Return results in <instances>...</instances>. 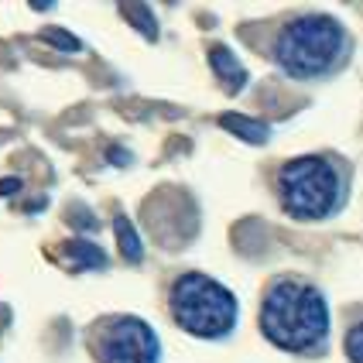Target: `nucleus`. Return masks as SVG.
I'll return each mask as SVG.
<instances>
[{
  "instance_id": "6",
  "label": "nucleus",
  "mask_w": 363,
  "mask_h": 363,
  "mask_svg": "<svg viewBox=\"0 0 363 363\" xmlns=\"http://www.w3.org/2000/svg\"><path fill=\"white\" fill-rule=\"evenodd\" d=\"M209 62H213L216 76L223 79V86H226L230 93H237V89H243V82H247V69H243L240 62H237V55H233L230 48H223V45H216V48H209Z\"/></svg>"
},
{
  "instance_id": "10",
  "label": "nucleus",
  "mask_w": 363,
  "mask_h": 363,
  "mask_svg": "<svg viewBox=\"0 0 363 363\" xmlns=\"http://www.w3.org/2000/svg\"><path fill=\"white\" fill-rule=\"evenodd\" d=\"M346 353L353 363H363V325H353L346 336Z\"/></svg>"
},
{
  "instance_id": "4",
  "label": "nucleus",
  "mask_w": 363,
  "mask_h": 363,
  "mask_svg": "<svg viewBox=\"0 0 363 363\" xmlns=\"http://www.w3.org/2000/svg\"><path fill=\"white\" fill-rule=\"evenodd\" d=\"M281 202L298 220H323L340 202V175L323 158H298L281 168Z\"/></svg>"
},
{
  "instance_id": "7",
  "label": "nucleus",
  "mask_w": 363,
  "mask_h": 363,
  "mask_svg": "<svg viewBox=\"0 0 363 363\" xmlns=\"http://www.w3.org/2000/svg\"><path fill=\"white\" fill-rule=\"evenodd\" d=\"M223 127L226 130H233L237 138H243V141H250V144H264L267 141V123H261V121H250V117H240V113H226L223 117Z\"/></svg>"
},
{
  "instance_id": "11",
  "label": "nucleus",
  "mask_w": 363,
  "mask_h": 363,
  "mask_svg": "<svg viewBox=\"0 0 363 363\" xmlns=\"http://www.w3.org/2000/svg\"><path fill=\"white\" fill-rule=\"evenodd\" d=\"M45 41L59 45V48H65V52H79V41L69 38V35H62V31H45Z\"/></svg>"
},
{
  "instance_id": "1",
  "label": "nucleus",
  "mask_w": 363,
  "mask_h": 363,
  "mask_svg": "<svg viewBox=\"0 0 363 363\" xmlns=\"http://www.w3.org/2000/svg\"><path fill=\"white\" fill-rule=\"evenodd\" d=\"M261 329L264 336L281 350H312L325 340L329 333V308L325 298L298 281H278L271 284L261 308Z\"/></svg>"
},
{
  "instance_id": "9",
  "label": "nucleus",
  "mask_w": 363,
  "mask_h": 363,
  "mask_svg": "<svg viewBox=\"0 0 363 363\" xmlns=\"http://www.w3.org/2000/svg\"><path fill=\"white\" fill-rule=\"evenodd\" d=\"M69 257L76 261V267H103V264H106V254H103L100 247H93V243H86V240L69 243Z\"/></svg>"
},
{
  "instance_id": "3",
  "label": "nucleus",
  "mask_w": 363,
  "mask_h": 363,
  "mask_svg": "<svg viewBox=\"0 0 363 363\" xmlns=\"http://www.w3.org/2000/svg\"><path fill=\"white\" fill-rule=\"evenodd\" d=\"M346 48L343 28L333 18H298L278 38V62L291 76H323Z\"/></svg>"
},
{
  "instance_id": "12",
  "label": "nucleus",
  "mask_w": 363,
  "mask_h": 363,
  "mask_svg": "<svg viewBox=\"0 0 363 363\" xmlns=\"http://www.w3.org/2000/svg\"><path fill=\"white\" fill-rule=\"evenodd\" d=\"M14 189H18V179H4L0 182V196H11Z\"/></svg>"
},
{
  "instance_id": "2",
  "label": "nucleus",
  "mask_w": 363,
  "mask_h": 363,
  "mask_svg": "<svg viewBox=\"0 0 363 363\" xmlns=\"http://www.w3.org/2000/svg\"><path fill=\"white\" fill-rule=\"evenodd\" d=\"M172 315L185 333L216 340L237 323V298L206 274H182L172 288Z\"/></svg>"
},
{
  "instance_id": "8",
  "label": "nucleus",
  "mask_w": 363,
  "mask_h": 363,
  "mask_svg": "<svg viewBox=\"0 0 363 363\" xmlns=\"http://www.w3.org/2000/svg\"><path fill=\"white\" fill-rule=\"evenodd\" d=\"M113 230H117V243H121V254L127 257L130 264H138L144 257V247H141V237H138V230L130 226L127 216H117L113 220Z\"/></svg>"
},
{
  "instance_id": "5",
  "label": "nucleus",
  "mask_w": 363,
  "mask_h": 363,
  "mask_svg": "<svg viewBox=\"0 0 363 363\" xmlns=\"http://www.w3.org/2000/svg\"><path fill=\"white\" fill-rule=\"evenodd\" d=\"M158 336L144 319H113L96 336V357L100 363H158Z\"/></svg>"
}]
</instances>
